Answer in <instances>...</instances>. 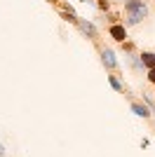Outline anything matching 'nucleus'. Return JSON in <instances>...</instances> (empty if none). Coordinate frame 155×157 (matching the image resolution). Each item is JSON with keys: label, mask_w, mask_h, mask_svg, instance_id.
Masks as SVG:
<instances>
[{"label": "nucleus", "mask_w": 155, "mask_h": 157, "mask_svg": "<svg viewBox=\"0 0 155 157\" xmlns=\"http://www.w3.org/2000/svg\"><path fill=\"white\" fill-rule=\"evenodd\" d=\"M125 10H127V24L134 26V24H141L146 17H148V7L143 0H127L125 2Z\"/></svg>", "instance_id": "nucleus-1"}, {"label": "nucleus", "mask_w": 155, "mask_h": 157, "mask_svg": "<svg viewBox=\"0 0 155 157\" xmlns=\"http://www.w3.org/2000/svg\"><path fill=\"white\" fill-rule=\"evenodd\" d=\"M108 33H110V38H113V40H117V42H125V38H127V28H125V26H120V24H113Z\"/></svg>", "instance_id": "nucleus-2"}, {"label": "nucleus", "mask_w": 155, "mask_h": 157, "mask_svg": "<svg viewBox=\"0 0 155 157\" xmlns=\"http://www.w3.org/2000/svg\"><path fill=\"white\" fill-rule=\"evenodd\" d=\"M101 63L106 66V68H115V66H117L115 52H113V49H103V52H101Z\"/></svg>", "instance_id": "nucleus-3"}, {"label": "nucleus", "mask_w": 155, "mask_h": 157, "mask_svg": "<svg viewBox=\"0 0 155 157\" xmlns=\"http://www.w3.org/2000/svg\"><path fill=\"white\" fill-rule=\"evenodd\" d=\"M78 26H80V31H82L87 38L97 40V28H94V24H89L87 19H80V21H78Z\"/></svg>", "instance_id": "nucleus-4"}, {"label": "nucleus", "mask_w": 155, "mask_h": 157, "mask_svg": "<svg viewBox=\"0 0 155 157\" xmlns=\"http://www.w3.org/2000/svg\"><path fill=\"white\" fill-rule=\"evenodd\" d=\"M141 66H143V68H148V71L155 68V54L153 52H143L141 54Z\"/></svg>", "instance_id": "nucleus-5"}, {"label": "nucleus", "mask_w": 155, "mask_h": 157, "mask_svg": "<svg viewBox=\"0 0 155 157\" xmlns=\"http://www.w3.org/2000/svg\"><path fill=\"white\" fill-rule=\"evenodd\" d=\"M132 113L139 115V117H150V110L146 105H141V103H132Z\"/></svg>", "instance_id": "nucleus-6"}, {"label": "nucleus", "mask_w": 155, "mask_h": 157, "mask_svg": "<svg viewBox=\"0 0 155 157\" xmlns=\"http://www.w3.org/2000/svg\"><path fill=\"white\" fill-rule=\"evenodd\" d=\"M61 17H64L66 21H73V24H78V17H75V12H73V10H61Z\"/></svg>", "instance_id": "nucleus-7"}, {"label": "nucleus", "mask_w": 155, "mask_h": 157, "mask_svg": "<svg viewBox=\"0 0 155 157\" xmlns=\"http://www.w3.org/2000/svg\"><path fill=\"white\" fill-rule=\"evenodd\" d=\"M108 82H110V87H113L115 92H122V85H120V80H117L115 75H110V78H108Z\"/></svg>", "instance_id": "nucleus-8"}, {"label": "nucleus", "mask_w": 155, "mask_h": 157, "mask_svg": "<svg viewBox=\"0 0 155 157\" xmlns=\"http://www.w3.org/2000/svg\"><path fill=\"white\" fill-rule=\"evenodd\" d=\"M148 80L155 85V68H150V71H148Z\"/></svg>", "instance_id": "nucleus-9"}, {"label": "nucleus", "mask_w": 155, "mask_h": 157, "mask_svg": "<svg viewBox=\"0 0 155 157\" xmlns=\"http://www.w3.org/2000/svg\"><path fill=\"white\" fill-rule=\"evenodd\" d=\"M99 7H101V10H108V2H106V0H99Z\"/></svg>", "instance_id": "nucleus-10"}, {"label": "nucleus", "mask_w": 155, "mask_h": 157, "mask_svg": "<svg viewBox=\"0 0 155 157\" xmlns=\"http://www.w3.org/2000/svg\"><path fill=\"white\" fill-rule=\"evenodd\" d=\"M2 152H5V148H2V145H0V155H2Z\"/></svg>", "instance_id": "nucleus-11"}]
</instances>
